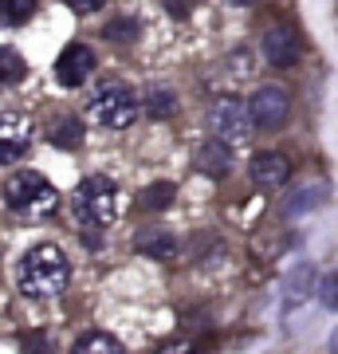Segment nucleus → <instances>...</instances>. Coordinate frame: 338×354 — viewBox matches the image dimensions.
<instances>
[{"label": "nucleus", "instance_id": "f257e3e1", "mask_svg": "<svg viewBox=\"0 0 338 354\" xmlns=\"http://www.w3.org/2000/svg\"><path fill=\"white\" fill-rule=\"evenodd\" d=\"M67 279H71V264H67V256L63 248L55 244H36V248H28L20 256V264H16V288L24 299H59L63 291H67Z\"/></svg>", "mask_w": 338, "mask_h": 354}, {"label": "nucleus", "instance_id": "f03ea898", "mask_svg": "<svg viewBox=\"0 0 338 354\" xmlns=\"http://www.w3.org/2000/svg\"><path fill=\"white\" fill-rule=\"evenodd\" d=\"M4 201H8L12 213L32 221V216H48L51 209L59 205V189H55L39 169H20V174H12L8 185H4Z\"/></svg>", "mask_w": 338, "mask_h": 354}, {"label": "nucleus", "instance_id": "7ed1b4c3", "mask_svg": "<svg viewBox=\"0 0 338 354\" xmlns=\"http://www.w3.org/2000/svg\"><path fill=\"white\" fill-rule=\"evenodd\" d=\"M71 213L83 228H106L118 216V185L102 174L87 177L71 197Z\"/></svg>", "mask_w": 338, "mask_h": 354}, {"label": "nucleus", "instance_id": "20e7f679", "mask_svg": "<svg viewBox=\"0 0 338 354\" xmlns=\"http://www.w3.org/2000/svg\"><path fill=\"white\" fill-rule=\"evenodd\" d=\"M91 118L106 130H126L138 118V95L118 79H102L91 91Z\"/></svg>", "mask_w": 338, "mask_h": 354}, {"label": "nucleus", "instance_id": "39448f33", "mask_svg": "<svg viewBox=\"0 0 338 354\" xmlns=\"http://www.w3.org/2000/svg\"><path fill=\"white\" fill-rule=\"evenodd\" d=\"M209 127H213V134L225 146H240V142H248L252 138V111H248V102L236 99V95H225V99H216L213 102V111H209Z\"/></svg>", "mask_w": 338, "mask_h": 354}, {"label": "nucleus", "instance_id": "423d86ee", "mask_svg": "<svg viewBox=\"0 0 338 354\" xmlns=\"http://www.w3.org/2000/svg\"><path fill=\"white\" fill-rule=\"evenodd\" d=\"M248 111H252V122H256L260 130L283 127L288 114H291L288 87H279V83H263V87H256V95L248 99Z\"/></svg>", "mask_w": 338, "mask_h": 354}, {"label": "nucleus", "instance_id": "0eeeda50", "mask_svg": "<svg viewBox=\"0 0 338 354\" xmlns=\"http://www.w3.org/2000/svg\"><path fill=\"white\" fill-rule=\"evenodd\" d=\"M32 146V122L16 111H0V165L20 162Z\"/></svg>", "mask_w": 338, "mask_h": 354}, {"label": "nucleus", "instance_id": "6e6552de", "mask_svg": "<svg viewBox=\"0 0 338 354\" xmlns=\"http://www.w3.org/2000/svg\"><path fill=\"white\" fill-rule=\"evenodd\" d=\"M95 71V51L87 44H67L55 59V83L59 87H83Z\"/></svg>", "mask_w": 338, "mask_h": 354}, {"label": "nucleus", "instance_id": "1a4fd4ad", "mask_svg": "<svg viewBox=\"0 0 338 354\" xmlns=\"http://www.w3.org/2000/svg\"><path fill=\"white\" fill-rule=\"evenodd\" d=\"M263 55H267V64L291 67V64H295V59L303 55V39L295 36V28L272 24L267 32H263Z\"/></svg>", "mask_w": 338, "mask_h": 354}, {"label": "nucleus", "instance_id": "9d476101", "mask_svg": "<svg viewBox=\"0 0 338 354\" xmlns=\"http://www.w3.org/2000/svg\"><path fill=\"white\" fill-rule=\"evenodd\" d=\"M248 169H252V181H256L260 189H279V185H288V177H291V162L276 150L256 153Z\"/></svg>", "mask_w": 338, "mask_h": 354}, {"label": "nucleus", "instance_id": "9b49d317", "mask_svg": "<svg viewBox=\"0 0 338 354\" xmlns=\"http://www.w3.org/2000/svg\"><path fill=\"white\" fill-rule=\"evenodd\" d=\"M134 248H138L146 260H177V252H181V241H177L169 228L150 225V228H138V236H134Z\"/></svg>", "mask_w": 338, "mask_h": 354}, {"label": "nucleus", "instance_id": "f8f14e48", "mask_svg": "<svg viewBox=\"0 0 338 354\" xmlns=\"http://www.w3.org/2000/svg\"><path fill=\"white\" fill-rule=\"evenodd\" d=\"M330 197V181H307V185H299V189L291 193L288 201H283V216H303L311 213V209H319V205Z\"/></svg>", "mask_w": 338, "mask_h": 354}, {"label": "nucleus", "instance_id": "ddd939ff", "mask_svg": "<svg viewBox=\"0 0 338 354\" xmlns=\"http://www.w3.org/2000/svg\"><path fill=\"white\" fill-rule=\"evenodd\" d=\"M197 169L205 177H228V169H232V146H225L220 138H213V142H205L197 150Z\"/></svg>", "mask_w": 338, "mask_h": 354}, {"label": "nucleus", "instance_id": "4468645a", "mask_svg": "<svg viewBox=\"0 0 338 354\" xmlns=\"http://www.w3.org/2000/svg\"><path fill=\"white\" fill-rule=\"evenodd\" d=\"M314 291V264H299L291 268L288 279H283V311H291V307H299L307 295Z\"/></svg>", "mask_w": 338, "mask_h": 354}, {"label": "nucleus", "instance_id": "2eb2a0df", "mask_svg": "<svg viewBox=\"0 0 338 354\" xmlns=\"http://www.w3.org/2000/svg\"><path fill=\"white\" fill-rule=\"evenodd\" d=\"M48 138H51V146L75 150V146H83V122H79L75 114H59V118H51Z\"/></svg>", "mask_w": 338, "mask_h": 354}, {"label": "nucleus", "instance_id": "dca6fc26", "mask_svg": "<svg viewBox=\"0 0 338 354\" xmlns=\"http://www.w3.org/2000/svg\"><path fill=\"white\" fill-rule=\"evenodd\" d=\"M24 75H28L24 55L16 48H0V87H12V83H20Z\"/></svg>", "mask_w": 338, "mask_h": 354}, {"label": "nucleus", "instance_id": "f3484780", "mask_svg": "<svg viewBox=\"0 0 338 354\" xmlns=\"http://www.w3.org/2000/svg\"><path fill=\"white\" fill-rule=\"evenodd\" d=\"M32 12H36V0H0V24H8V28L28 24Z\"/></svg>", "mask_w": 338, "mask_h": 354}, {"label": "nucleus", "instance_id": "a211bd4d", "mask_svg": "<svg viewBox=\"0 0 338 354\" xmlns=\"http://www.w3.org/2000/svg\"><path fill=\"white\" fill-rule=\"evenodd\" d=\"M146 111H150V118H169V114L177 111V95L169 87H150V95H146Z\"/></svg>", "mask_w": 338, "mask_h": 354}, {"label": "nucleus", "instance_id": "6ab92c4d", "mask_svg": "<svg viewBox=\"0 0 338 354\" xmlns=\"http://www.w3.org/2000/svg\"><path fill=\"white\" fill-rule=\"evenodd\" d=\"M71 354H122V351H118V342H114L111 335L91 330V335H83V339L75 342V351H71Z\"/></svg>", "mask_w": 338, "mask_h": 354}, {"label": "nucleus", "instance_id": "aec40b11", "mask_svg": "<svg viewBox=\"0 0 338 354\" xmlns=\"http://www.w3.org/2000/svg\"><path fill=\"white\" fill-rule=\"evenodd\" d=\"M173 185H169V181H158V185H146V189H142V209H153V213H158V209H169V205H173Z\"/></svg>", "mask_w": 338, "mask_h": 354}, {"label": "nucleus", "instance_id": "412c9836", "mask_svg": "<svg viewBox=\"0 0 338 354\" xmlns=\"http://www.w3.org/2000/svg\"><path fill=\"white\" fill-rule=\"evenodd\" d=\"M102 36L111 39V44H130V39H138V20L134 16H118L111 24L102 28Z\"/></svg>", "mask_w": 338, "mask_h": 354}, {"label": "nucleus", "instance_id": "4be33fe9", "mask_svg": "<svg viewBox=\"0 0 338 354\" xmlns=\"http://www.w3.org/2000/svg\"><path fill=\"white\" fill-rule=\"evenodd\" d=\"M319 304H323L326 311H338V272H330V276L319 283Z\"/></svg>", "mask_w": 338, "mask_h": 354}, {"label": "nucleus", "instance_id": "5701e85b", "mask_svg": "<svg viewBox=\"0 0 338 354\" xmlns=\"http://www.w3.org/2000/svg\"><path fill=\"white\" fill-rule=\"evenodd\" d=\"M24 354H51V339H48V335H39V330H36V335H28V339H24Z\"/></svg>", "mask_w": 338, "mask_h": 354}, {"label": "nucleus", "instance_id": "b1692460", "mask_svg": "<svg viewBox=\"0 0 338 354\" xmlns=\"http://www.w3.org/2000/svg\"><path fill=\"white\" fill-rule=\"evenodd\" d=\"M63 4H67L71 12H95V8H102V4H106V0H63Z\"/></svg>", "mask_w": 338, "mask_h": 354}, {"label": "nucleus", "instance_id": "393cba45", "mask_svg": "<svg viewBox=\"0 0 338 354\" xmlns=\"http://www.w3.org/2000/svg\"><path fill=\"white\" fill-rule=\"evenodd\" d=\"M158 354H197V351H193L189 342H169V346H162Z\"/></svg>", "mask_w": 338, "mask_h": 354}, {"label": "nucleus", "instance_id": "a878e982", "mask_svg": "<svg viewBox=\"0 0 338 354\" xmlns=\"http://www.w3.org/2000/svg\"><path fill=\"white\" fill-rule=\"evenodd\" d=\"M189 4H193V0H165V8H169L173 16H185V12H189Z\"/></svg>", "mask_w": 338, "mask_h": 354}, {"label": "nucleus", "instance_id": "bb28decb", "mask_svg": "<svg viewBox=\"0 0 338 354\" xmlns=\"http://www.w3.org/2000/svg\"><path fill=\"white\" fill-rule=\"evenodd\" d=\"M330 354H338V330L330 335Z\"/></svg>", "mask_w": 338, "mask_h": 354}, {"label": "nucleus", "instance_id": "cd10ccee", "mask_svg": "<svg viewBox=\"0 0 338 354\" xmlns=\"http://www.w3.org/2000/svg\"><path fill=\"white\" fill-rule=\"evenodd\" d=\"M232 4H248V0H232Z\"/></svg>", "mask_w": 338, "mask_h": 354}]
</instances>
